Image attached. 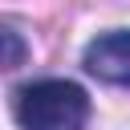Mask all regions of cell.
Masks as SVG:
<instances>
[{
  "mask_svg": "<svg viewBox=\"0 0 130 130\" xmlns=\"http://www.w3.org/2000/svg\"><path fill=\"white\" fill-rule=\"evenodd\" d=\"M16 122L24 130H85L89 93L65 77H41L16 89Z\"/></svg>",
  "mask_w": 130,
  "mask_h": 130,
  "instance_id": "cell-1",
  "label": "cell"
},
{
  "mask_svg": "<svg viewBox=\"0 0 130 130\" xmlns=\"http://www.w3.org/2000/svg\"><path fill=\"white\" fill-rule=\"evenodd\" d=\"M81 65L98 81L130 85V28H114V32H102L98 41H89Z\"/></svg>",
  "mask_w": 130,
  "mask_h": 130,
  "instance_id": "cell-2",
  "label": "cell"
},
{
  "mask_svg": "<svg viewBox=\"0 0 130 130\" xmlns=\"http://www.w3.org/2000/svg\"><path fill=\"white\" fill-rule=\"evenodd\" d=\"M4 45H8V57H4V65H8V69H16V65H20V57H24V45H20V32H16L12 24L4 28Z\"/></svg>",
  "mask_w": 130,
  "mask_h": 130,
  "instance_id": "cell-3",
  "label": "cell"
}]
</instances>
